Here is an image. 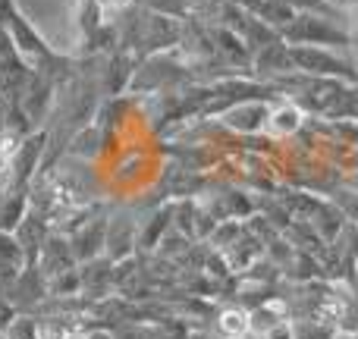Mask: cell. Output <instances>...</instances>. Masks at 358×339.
Wrapping results in <instances>:
<instances>
[{"label": "cell", "instance_id": "obj_1", "mask_svg": "<svg viewBox=\"0 0 358 339\" xmlns=\"http://www.w3.org/2000/svg\"><path fill=\"white\" fill-rule=\"evenodd\" d=\"M217 324H220V330L227 336H245L248 333V315L239 311V308H227Z\"/></svg>", "mask_w": 358, "mask_h": 339}, {"label": "cell", "instance_id": "obj_2", "mask_svg": "<svg viewBox=\"0 0 358 339\" xmlns=\"http://www.w3.org/2000/svg\"><path fill=\"white\" fill-rule=\"evenodd\" d=\"M296 126H299V110H292V107L277 110L271 120V132H277V136H289V132H296Z\"/></svg>", "mask_w": 358, "mask_h": 339}, {"label": "cell", "instance_id": "obj_3", "mask_svg": "<svg viewBox=\"0 0 358 339\" xmlns=\"http://www.w3.org/2000/svg\"><path fill=\"white\" fill-rule=\"evenodd\" d=\"M264 339H292V327L289 324H273V327L264 333Z\"/></svg>", "mask_w": 358, "mask_h": 339}, {"label": "cell", "instance_id": "obj_4", "mask_svg": "<svg viewBox=\"0 0 358 339\" xmlns=\"http://www.w3.org/2000/svg\"><path fill=\"white\" fill-rule=\"evenodd\" d=\"M38 339H66V333H63L60 327H50V324H48V327L38 330Z\"/></svg>", "mask_w": 358, "mask_h": 339}, {"label": "cell", "instance_id": "obj_5", "mask_svg": "<svg viewBox=\"0 0 358 339\" xmlns=\"http://www.w3.org/2000/svg\"><path fill=\"white\" fill-rule=\"evenodd\" d=\"M13 154V142H0V170L6 167V157Z\"/></svg>", "mask_w": 358, "mask_h": 339}, {"label": "cell", "instance_id": "obj_6", "mask_svg": "<svg viewBox=\"0 0 358 339\" xmlns=\"http://www.w3.org/2000/svg\"><path fill=\"white\" fill-rule=\"evenodd\" d=\"M129 0H104V10H120V6H126Z\"/></svg>", "mask_w": 358, "mask_h": 339}]
</instances>
